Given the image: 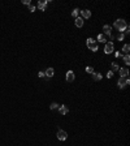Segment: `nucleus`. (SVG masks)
Masks as SVG:
<instances>
[{
	"instance_id": "f257e3e1",
	"label": "nucleus",
	"mask_w": 130,
	"mask_h": 146,
	"mask_svg": "<svg viewBox=\"0 0 130 146\" xmlns=\"http://www.w3.org/2000/svg\"><path fill=\"white\" fill-rule=\"evenodd\" d=\"M114 29H117V30L120 31V33H122V31H125L127 27H129V25L126 23V21L122 20V18H118V20L114 21Z\"/></svg>"
},
{
	"instance_id": "f03ea898",
	"label": "nucleus",
	"mask_w": 130,
	"mask_h": 146,
	"mask_svg": "<svg viewBox=\"0 0 130 146\" xmlns=\"http://www.w3.org/2000/svg\"><path fill=\"white\" fill-rule=\"evenodd\" d=\"M86 44H87V47L91 50V51H94V52H96V51H98V48H99L98 42H96L95 39H92V38H87V41H86Z\"/></svg>"
},
{
	"instance_id": "7ed1b4c3",
	"label": "nucleus",
	"mask_w": 130,
	"mask_h": 146,
	"mask_svg": "<svg viewBox=\"0 0 130 146\" xmlns=\"http://www.w3.org/2000/svg\"><path fill=\"white\" fill-rule=\"evenodd\" d=\"M130 83V80H129V77H120L118 78V81H117V86H118L120 89H124V87H126L127 85Z\"/></svg>"
},
{
	"instance_id": "20e7f679",
	"label": "nucleus",
	"mask_w": 130,
	"mask_h": 146,
	"mask_svg": "<svg viewBox=\"0 0 130 146\" xmlns=\"http://www.w3.org/2000/svg\"><path fill=\"white\" fill-rule=\"evenodd\" d=\"M114 51V46H113V43L112 42H108V43L104 46V52H105L107 55H111L112 52Z\"/></svg>"
},
{
	"instance_id": "39448f33",
	"label": "nucleus",
	"mask_w": 130,
	"mask_h": 146,
	"mask_svg": "<svg viewBox=\"0 0 130 146\" xmlns=\"http://www.w3.org/2000/svg\"><path fill=\"white\" fill-rule=\"evenodd\" d=\"M57 140L59 141H65L68 138V133L65 132V130H62V129H59L57 130Z\"/></svg>"
},
{
	"instance_id": "423d86ee",
	"label": "nucleus",
	"mask_w": 130,
	"mask_h": 146,
	"mask_svg": "<svg viewBox=\"0 0 130 146\" xmlns=\"http://www.w3.org/2000/svg\"><path fill=\"white\" fill-rule=\"evenodd\" d=\"M51 1H46V0H39L38 1V5H36V8H38L39 10H46V7L47 4H49Z\"/></svg>"
},
{
	"instance_id": "0eeeda50",
	"label": "nucleus",
	"mask_w": 130,
	"mask_h": 146,
	"mask_svg": "<svg viewBox=\"0 0 130 146\" xmlns=\"http://www.w3.org/2000/svg\"><path fill=\"white\" fill-rule=\"evenodd\" d=\"M65 78H66L68 82H73V81H74V78H75L74 72H73V70H68V72H66V76H65Z\"/></svg>"
},
{
	"instance_id": "6e6552de",
	"label": "nucleus",
	"mask_w": 130,
	"mask_h": 146,
	"mask_svg": "<svg viewBox=\"0 0 130 146\" xmlns=\"http://www.w3.org/2000/svg\"><path fill=\"white\" fill-rule=\"evenodd\" d=\"M59 112H60V115H66L68 112H69V108H68L66 106H64V104H59Z\"/></svg>"
},
{
	"instance_id": "1a4fd4ad",
	"label": "nucleus",
	"mask_w": 130,
	"mask_h": 146,
	"mask_svg": "<svg viewBox=\"0 0 130 146\" xmlns=\"http://www.w3.org/2000/svg\"><path fill=\"white\" fill-rule=\"evenodd\" d=\"M81 16H82V18L83 20H86V18H90L91 17V10H88V9H83V10H81Z\"/></svg>"
},
{
	"instance_id": "9d476101",
	"label": "nucleus",
	"mask_w": 130,
	"mask_h": 146,
	"mask_svg": "<svg viewBox=\"0 0 130 146\" xmlns=\"http://www.w3.org/2000/svg\"><path fill=\"white\" fill-rule=\"evenodd\" d=\"M103 31H104V34H105L107 36L112 35V26L111 25H104L103 26Z\"/></svg>"
},
{
	"instance_id": "9b49d317",
	"label": "nucleus",
	"mask_w": 130,
	"mask_h": 146,
	"mask_svg": "<svg viewBox=\"0 0 130 146\" xmlns=\"http://www.w3.org/2000/svg\"><path fill=\"white\" fill-rule=\"evenodd\" d=\"M53 74H55V69H53V68H47L46 72H44V76H46L47 78L53 77Z\"/></svg>"
},
{
	"instance_id": "f8f14e48",
	"label": "nucleus",
	"mask_w": 130,
	"mask_h": 146,
	"mask_svg": "<svg viewBox=\"0 0 130 146\" xmlns=\"http://www.w3.org/2000/svg\"><path fill=\"white\" fill-rule=\"evenodd\" d=\"M118 72H120V77H125V78H126L127 76H129V69H127V68H120Z\"/></svg>"
},
{
	"instance_id": "ddd939ff",
	"label": "nucleus",
	"mask_w": 130,
	"mask_h": 146,
	"mask_svg": "<svg viewBox=\"0 0 130 146\" xmlns=\"http://www.w3.org/2000/svg\"><path fill=\"white\" fill-rule=\"evenodd\" d=\"M74 23H75V26H77V27H82V26H83V23H85V22H83V18L78 16V17L75 18V22H74Z\"/></svg>"
},
{
	"instance_id": "4468645a",
	"label": "nucleus",
	"mask_w": 130,
	"mask_h": 146,
	"mask_svg": "<svg viewBox=\"0 0 130 146\" xmlns=\"http://www.w3.org/2000/svg\"><path fill=\"white\" fill-rule=\"evenodd\" d=\"M92 78H94V81H100V80H101V73L94 72V73H92Z\"/></svg>"
},
{
	"instance_id": "2eb2a0df",
	"label": "nucleus",
	"mask_w": 130,
	"mask_h": 146,
	"mask_svg": "<svg viewBox=\"0 0 130 146\" xmlns=\"http://www.w3.org/2000/svg\"><path fill=\"white\" fill-rule=\"evenodd\" d=\"M111 68H112V72H117V70L120 69V67H118V64L117 63H111Z\"/></svg>"
},
{
	"instance_id": "dca6fc26",
	"label": "nucleus",
	"mask_w": 130,
	"mask_h": 146,
	"mask_svg": "<svg viewBox=\"0 0 130 146\" xmlns=\"http://www.w3.org/2000/svg\"><path fill=\"white\" fill-rule=\"evenodd\" d=\"M124 61H125V64H126V65L130 64V55L129 54H125L124 55Z\"/></svg>"
},
{
	"instance_id": "f3484780",
	"label": "nucleus",
	"mask_w": 130,
	"mask_h": 146,
	"mask_svg": "<svg viewBox=\"0 0 130 146\" xmlns=\"http://www.w3.org/2000/svg\"><path fill=\"white\" fill-rule=\"evenodd\" d=\"M98 42H101V43H105V42H107L105 36H104L103 34H99V35H98Z\"/></svg>"
},
{
	"instance_id": "a211bd4d",
	"label": "nucleus",
	"mask_w": 130,
	"mask_h": 146,
	"mask_svg": "<svg viewBox=\"0 0 130 146\" xmlns=\"http://www.w3.org/2000/svg\"><path fill=\"white\" fill-rule=\"evenodd\" d=\"M79 12H81V10L78 9V8H74V9H73V12H72V16L77 18V17H78V14H79Z\"/></svg>"
},
{
	"instance_id": "6ab92c4d",
	"label": "nucleus",
	"mask_w": 130,
	"mask_h": 146,
	"mask_svg": "<svg viewBox=\"0 0 130 146\" xmlns=\"http://www.w3.org/2000/svg\"><path fill=\"white\" fill-rule=\"evenodd\" d=\"M57 108H59V104L55 103V102L49 104V110H51V111H55V110H57Z\"/></svg>"
},
{
	"instance_id": "aec40b11",
	"label": "nucleus",
	"mask_w": 130,
	"mask_h": 146,
	"mask_svg": "<svg viewBox=\"0 0 130 146\" xmlns=\"http://www.w3.org/2000/svg\"><path fill=\"white\" fill-rule=\"evenodd\" d=\"M129 51H130V46H129V44H125V46L122 47V52H125V54H129Z\"/></svg>"
},
{
	"instance_id": "412c9836",
	"label": "nucleus",
	"mask_w": 130,
	"mask_h": 146,
	"mask_svg": "<svg viewBox=\"0 0 130 146\" xmlns=\"http://www.w3.org/2000/svg\"><path fill=\"white\" fill-rule=\"evenodd\" d=\"M86 72L90 73V74H92V73H94V68L92 67H86Z\"/></svg>"
},
{
	"instance_id": "4be33fe9",
	"label": "nucleus",
	"mask_w": 130,
	"mask_h": 146,
	"mask_svg": "<svg viewBox=\"0 0 130 146\" xmlns=\"http://www.w3.org/2000/svg\"><path fill=\"white\" fill-rule=\"evenodd\" d=\"M124 38H125V34L124 33H120L118 35H117V39H118V41H124Z\"/></svg>"
},
{
	"instance_id": "5701e85b",
	"label": "nucleus",
	"mask_w": 130,
	"mask_h": 146,
	"mask_svg": "<svg viewBox=\"0 0 130 146\" xmlns=\"http://www.w3.org/2000/svg\"><path fill=\"white\" fill-rule=\"evenodd\" d=\"M29 10H30V12L31 13H33V12H35V10H36V7H34V5H29Z\"/></svg>"
},
{
	"instance_id": "b1692460",
	"label": "nucleus",
	"mask_w": 130,
	"mask_h": 146,
	"mask_svg": "<svg viewBox=\"0 0 130 146\" xmlns=\"http://www.w3.org/2000/svg\"><path fill=\"white\" fill-rule=\"evenodd\" d=\"M107 77H108V78H112V77H113V72H112V70H109V72L107 73Z\"/></svg>"
},
{
	"instance_id": "393cba45",
	"label": "nucleus",
	"mask_w": 130,
	"mask_h": 146,
	"mask_svg": "<svg viewBox=\"0 0 130 146\" xmlns=\"http://www.w3.org/2000/svg\"><path fill=\"white\" fill-rule=\"evenodd\" d=\"M22 3H23V4H25V5H27V7L31 4V1H30V0H22Z\"/></svg>"
},
{
	"instance_id": "a878e982",
	"label": "nucleus",
	"mask_w": 130,
	"mask_h": 146,
	"mask_svg": "<svg viewBox=\"0 0 130 146\" xmlns=\"http://www.w3.org/2000/svg\"><path fill=\"white\" fill-rule=\"evenodd\" d=\"M38 76H39L40 78H42V77H46V76H44V72H39V73H38Z\"/></svg>"
},
{
	"instance_id": "bb28decb",
	"label": "nucleus",
	"mask_w": 130,
	"mask_h": 146,
	"mask_svg": "<svg viewBox=\"0 0 130 146\" xmlns=\"http://www.w3.org/2000/svg\"><path fill=\"white\" fill-rule=\"evenodd\" d=\"M114 55H116V57H121V56H122V54H121V52H116Z\"/></svg>"
}]
</instances>
